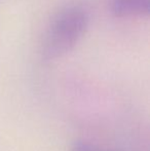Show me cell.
Masks as SVG:
<instances>
[{
    "label": "cell",
    "mask_w": 150,
    "mask_h": 151,
    "mask_svg": "<svg viewBox=\"0 0 150 151\" xmlns=\"http://www.w3.org/2000/svg\"><path fill=\"white\" fill-rule=\"evenodd\" d=\"M90 22L88 10L81 5L61 9L47 25L40 45L43 61H54L68 54L77 45Z\"/></svg>",
    "instance_id": "cell-1"
},
{
    "label": "cell",
    "mask_w": 150,
    "mask_h": 151,
    "mask_svg": "<svg viewBox=\"0 0 150 151\" xmlns=\"http://www.w3.org/2000/svg\"><path fill=\"white\" fill-rule=\"evenodd\" d=\"M149 0H111L110 9L115 16H143L148 14Z\"/></svg>",
    "instance_id": "cell-2"
},
{
    "label": "cell",
    "mask_w": 150,
    "mask_h": 151,
    "mask_svg": "<svg viewBox=\"0 0 150 151\" xmlns=\"http://www.w3.org/2000/svg\"><path fill=\"white\" fill-rule=\"evenodd\" d=\"M70 151H102V150L97 147V146H95L94 144L78 140V141H75L71 145Z\"/></svg>",
    "instance_id": "cell-3"
}]
</instances>
